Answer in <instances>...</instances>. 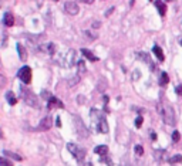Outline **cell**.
I'll return each mask as SVG.
<instances>
[{
    "label": "cell",
    "mask_w": 182,
    "mask_h": 166,
    "mask_svg": "<svg viewBox=\"0 0 182 166\" xmlns=\"http://www.w3.org/2000/svg\"><path fill=\"white\" fill-rule=\"evenodd\" d=\"M105 89V83L104 81H101V84L98 85V91H104Z\"/></svg>",
    "instance_id": "83f0119b"
},
{
    "label": "cell",
    "mask_w": 182,
    "mask_h": 166,
    "mask_svg": "<svg viewBox=\"0 0 182 166\" xmlns=\"http://www.w3.org/2000/svg\"><path fill=\"white\" fill-rule=\"evenodd\" d=\"M158 112L162 115L164 122L169 125V127H174L176 124V116H175V111L172 108L171 102L168 99H165L162 95H161V101L158 102Z\"/></svg>",
    "instance_id": "6da1fadb"
},
{
    "label": "cell",
    "mask_w": 182,
    "mask_h": 166,
    "mask_svg": "<svg viewBox=\"0 0 182 166\" xmlns=\"http://www.w3.org/2000/svg\"><path fill=\"white\" fill-rule=\"evenodd\" d=\"M67 149H68V151L74 155V158H76L78 162H81V160L84 159V156L87 155L85 149H83V148H78L77 145H74V143H67Z\"/></svg>",
    "instance_id": "277c9868"
},
{
    "label": "cell",
    "mask_w": 182,
    "mask_h": 166,
    "mask_svg": "<svg viewBox=\"0 0 182 166\" xmlns=\"http://www.w3.org/2000/svg\"><path fill=\"white\" fill-rule=\"evenodd\" d=\"M4 155H6V156H10V158H13V159H17V160L23 159L21 156H19V155H16V153H13V152H10V151H4Z\"/></svg>",
    "instance_id": "44dd1931"
},
{
    "label": "cell",
    "mask_w": 182,
    "mask_h": 166,
    "mask_svg": "<svg viewBox=\"0 0 182 166\" xmlns=\"http://www.w3.org/2000/svg\"><path fill=\"white\" fill-rule=\"evenodd\" d=\"M179 139H181V134H179L178 131H174V132H172V140H174V142H178Z\"/></svg>",
    "instance_id": "cb8c5ba5"
},
{
    "label": "cell",
    "mask_w": 182,
    "mask_h": 166,
    "mask_svg": "<svg viewBox=\"0 0 182 166\" xmlns=\"http://www.w3.org/2000/svg\"><path fill=\"white\" fill-rule=\"evenodd\" d=\"M138 56H139V58H142V60L147 64H150V65H151V70H155V65H152V63H151V60H150V56H148L147 53H139Z\"/></svg>",
    "instance_id": "e0dca14e"
},
{
    "label": "cell",
    "mask_w": 182,
    "mask_h": 166,
    "mask_svg": "<svg viewBox=\"0 0 182 166\" xmlns=\"http://www.w3.org/2000/svg\"><path fill=\"white\" fill-rule=\"evenodd\" d=\"M85 72V61H78V75H83Z\"/></svg>",
    "instance_id": "ffe728a7"
},
{
    "label": "cell",
    "mask_w": 182,
    "mask_h": 166,
    "mask_svg": "<svg viewBox=\"0 0 182 166\" xmlns=\"http://www.w3.org/2000/svg\"><path fill=\"white\" fill-rule=\"evenodd\" d=\"M51 118L50 116H46L43 121H40V125H39V129L40 131H47V129H50L51 128Z\"/></svg>",
    "instance_id": "ba28073f"
},
{
    "label": "cell",
    "mask_w": 182,
    "mask_h": 166,
    "mask_svg": "<svg viewBox=\"0 0 182 166\" xmlns=\"http://www.w3.org/2000/svg\"><path fill=\"white\" fill-rule=\"evenodd\" d=\"M56 1H57V0H56Z\"/></svg>",
    "instance_id": "8d00e7d4"
},
{
    "label": "cell",
    "mask_w": 182,
    "mask_h": 166,
    "mask_svg": "<svg viewBox=\"0 0 182 166\" xmlns=\"http://www.w3.org/2000/svg\"><path fill=\"white\" fill-rule=\"evenodd\" d=\"M56 125H57V127H61V122H60V118H59V116L56 118Z\"/></svg>",
    "instance_id": "1f68e13d"
},
{
    "label": "cell",
    "mask_w": 182,
    "mask_h": 166,
    "mask_svg": "<svg viewBox=\"0 0 182 166\" xmlns=\"http://www.w3.org/2000/svg\"><path fill=\"white\" fill-rule=\"evenodd\" d=\"M181 45H182V40H181Z\"/></svg>",
    "instance_id": "d590c367"
},
{
    "label": "cell",
    "mask_w": 182,
    "mask_h": 166,
    "mask_svg": "<svg viewBox=\"0 0 182 166\" xmlns=\"http://www.w3.org/2000/svg\"><path fill=\"white\" fill-rule=\"evenodd\" d=\"M97 129L101 132V134H108V124H107V121H105L103 116H101V119L98 121Z\"/></svg>",
    "instance_id": "9c48e42d"
},
{
    "label": "cell",
    "mask_w": 182,
    "mask_h": 166,
    "mask_svg": "<svg viewBox=\"0 0 182 166\" xmlns=\"http://www.w3.org/2000/svg\"><path fill=\"white\" fill-rule=\"evenodd\" d=\"M6 99L10 105H16V102H17V98H16V95H14V92H12V91H9V92L6 94Z\"/></svg>",
    "instance_id": "2e32d148"
},
{
    "label": "cell",
    "mask_w": 182,
    "mask_h": 166,
    "mask_svg": "<svg viewBox=\"0 0 182 166\" xmlns=\"http://www.w3.org/2000/svg\"><path fill=\"white\" fill-rule=\"evenodd\" d=\"M81 53H83V54H84V57L88 58L90 61H98V57H95V56H94V54H92L90 50H87V48H83V50H81Z\"/></svg>",
    "instance_id": "9a60e30c"
},
{
    "label": "cell",
    "mask_w": 182,
    "mask_h": 166,
    "mask_svg": "<svg viewBox=\"0 0 182 166\" xmlns=\"http://www.w3.org/2000/svg\"><path fill=\"white\" fill-rule=\"evenodd\" d=\"M3 21H4V24H6L7 27H12V26L14 24L13 14H10V13H6V14H4V19H3Z\"/></svg>",
    "instance_id": "5bb4252c"
},
{
    "label": "cell",
    "mask_w": 182,
    "mask_h": 166,
    "mask_svg": "<svg viewBox=\"0 0 182 166\" xmlns=\"http://www.w3.org/2000/svg\"><path fill=\"white\" fill-rule=\"evenodd\" d=\"M80 78H81V75H77V77H74V78H71V80H68V85H70V87L77 85L78 81H80Z\"/></svg>",
    "instance_id": "7402d4cb"
},
{
    "label": "cell",
    "mask_w": 182,
    "mask_h": 166,
    "mask_svg": "<svg viewBox=\"0 0 182 166\" xmlns=\"http://www.w3.org/2000/svg\"><path fill=\"white\" fill-rule=\"evenodd\" d=\"M168 83H169L168 74H167V72H162V74H161V78H159V85H161V87H165Z\"/></svg>",
    "instance_id": "ac0fdd59"
},
{
    "label": "cell",
    "mask_w": 182,
    "mask_h": 166,
    "mask_svg": "<svg viewBox=\"0 0 182 166\" xmlns=\"http://www.w3.org/2000/svg\"><path fill=\"white\" fill-rule=\"evenodd\" d=\"M151 138H152V139H156V134H151Z\"/></svg>",
    "instance_id": "e575fe53"
},
{
    "label": "cell",
    "mask_w": 182,
    "mask_h": 166,
    "mask_svg": "<svg viewBox=\"0 0 182 166\" xmlns=\"http://www.w3.org/2000/svg\"><path fill=\"white\" fill-rule=\"evenodd\" d=\"M155 6L158 9V12H159V16H165V13H167V6H165V3L161 1V0H156L155 1Z\"/></svg>",
    "instance_id": "30bf717a"
},
{
    "label": "cell",
    "mask_w": 182,
    "mask_h": 166,
    "mask_svg": "<svg viewBox=\"0 0 182 166\" xmlns=\"http://www.w3.org/2000/svg\"><path fill=\"white\" fill-rule=\"evenodd\" d=\"M94 152L97 155H101V156H105L108 153V146L107 145H100V146H95L94 148Z\"/></svg>",
    "instance_id": "8fae6325"
},
{
    "label": "cell",
    "mask_w": 182,
    "mask_h": 166,
    "mask_svg": "<svg viewBox=\"0 0 182 166\" xmlns=\"http://www.w3.org/2000/svg\"><path fill=\"white\" fill-rule=\"evenodd\" d=\"M0 166H12V162L7 159H3V158H0Z\"/></svg>",
    "instance_id": "d4e9b609"
},
{
    "label": "cell",
    "mask_w": 182,
    "mask_h": 166,
    "mask_svg": "<svg viewBox=\"0 0 182 166\" xmlns=\"http://www.w3.org/2000/svg\"><path fill=\"white\" fill-rule=\"evenodd\" d=\"M175 91H176V94H178V95H182V85H179V87H176Z\"/></svg>",
    "instance_id": "f546056e"
},
{
    "label": "cell",
    "mask_w": 182,
    "mask_h": 166,
    "mask_svg": "<svg viewBox=\"0 0 182 166\" xmlns=\"http://www.w3.org/2000/svg\"><path fill=\"white\" fill-rule=\"evenodd\" d=\"M74 127H76V131H77V135L80 138H87L88 136V129L85 128V125L83 124L81 118L80 116H74Z\"/></svg>",
    "instance_id": "3957f363"
},
{
    "label": "cell",
    "mask_w": 182,
    "mask_h": 166,
    "mask_svg": "<svg viewBox=\"0 0 182 166\" xmlns=\"http://www.w3.org/2000/svg\"><path fill=\"white\" fill-rule=\"evenodd\" d=\"M134 151H135L136 156H142V155H144V148L141 146V145H136V146L134 148Z\"/></svg>",
    "instance_id": "603a6c76"
},
{
    "label": "cell",
    "mask_w": 182,
    "mask_h": 166,
    "mask_svg": "<svg viewBox=\"0 0 182 166\" xmlns=\"http://www.w3.org/2000/svg\"><path fill=\"white\" fill-rule=\"evenodd\" d=\"M20 94H21L23 101L26 102L29 107H32V108H40L39 98H37V95H36L33 91H30V89L26 88V87H21V88H20Z\"/></svg>",
    "instance_id": "7a4b0ae2"
},
{
    "label": "cell",
    "mask_w": 182,
    "mask_h": 166,
    "mask_svg": "<svg viewBox=\"0 0 182 166\" xmlns=\"http://www.w3.org/2000/svg\"><path fill=\"white\" fill-rule=\"evenodd\" d=\"M142 122H144L142 116H138V118L135 119V127H136V128H141V125H142Z\"/></svg>",
    "instance_id": "4316f807"
},
{
    "label": "cell",
    "mask_w": 182,
    "mask_h": 166,
    "mask_svg": "<svg viewBox=\"0 0 182 166\" xmlns=\"http://www.w3.org/2000/svg\"><path fill=\"white\" fill-rule=\"evenodd\" d=\"M41 95L44 97V99H48V98H50V94H48V92H47V91H43V92H41Z\"/></svg>",
    "instance_id": "f1b7e54d"
},
{
    "label": "cell",
    "mask_w": 182,
    "mask_h": 166,
    "mask_svg": "<svg viewBox=\"0 0 182 166\" xmlns=\"http://www.w3.org/2000/svg\"><path fill=\"white\" fill-rule=\"evenodd\" d=\"M6 83H7L6 77H4V75H1V74H0V88H3V87L6 85Z\"/></svg>",
    "instance_id": "484cf974"
},
{
    "label": "cell",
    "mask_w": 182,
    "mask_h": 166,
    "mask_svg": "<svg viewBox=\"0 0 182 166\" xmlns=\"http://www.w3.org/2000/svg\"><path fill=\"white\" fill-rule=\"evenodd\" d=\"M83 98H84L83 95H80V97H78V102H80V104H83V102H84V99H83Z\"/></svg>",
    "instance_id": "836d02e7"
},
{
    "label": "cell",
    "mask_w": 182,
    "mask_h": 166,
    "mask_svg": "<svg viewBox=\"0 0 182 166\" xmlns=\"http://www.w3.org/2000/svg\"><path fill=\"white\" fill-rule=\"evenodd\" d=\"M17 51H19V57H20V60L21 61H26L27 60V51H26V48L23 47V45L20 44H17Z\"/></svg>",
    "instance_id": "7c38bea8"
},
{
    "label": "cell",
    "mask_w": 182,
    "mask_h": 166,
    "mask_svg": "<svg viewBox=\"0 0 182 166\" xmlns=\"http://www.w3.org/2000/svg\"><path fill=\"white\" fill-rule=\"evenodd\" d=\"M100 26H101V23H98V21H94V23H92V27H94V29H98Z\"/></svg>",
    "instance_id": "4dcf8cb0"
},
{
    "label": "cell",
    "mask_w": 182,
    "mask_h": 166,
    "mask_svg": "<svg viewBox=\"0 0 182 166\" xmlns=\"http://www.w3.org/2000/svg\"><path fill=\"white\" fill-rule=\"evenodd\" d=\"M152 53L156 56V58L159 60V61H164L165 60V57H164V53L162 50H161V47H158V45H154V48H152Z\"/></svg>",
    "instance_id": "4fadbf2b"
},
{
    "label": "cell",
    "mask_w": 182,
    "mask_h": 166,
    "mask_svg": "<svg viewBox=\"0 0 182 166\" xmlns=\"http://www.w3.org/2000/svg\"><path fill=\"white\" fill-rule=\"evenodd\" d=\"M181 160H182V155H175V156L169 158V159H168V163L174 165V163H178V162H181Z\"/></svg>",
    "instance_id": "d6986e66"
},
{
    "label": "cell",
    "mask_w": 182,
    "mask_h": 166,
    "mask_svg": "<svg viewBox=\"0 0 182 166\" xmlns=\"http://www.w3.org/2000/svg\"><path fill=\"white\" fill-rule=\"evenodd\" d=\"M64 10H65V13H68V14H71V16H76L80 9H78V4L76 1H65Z\"/></svg>",
    "instance_id": "8992f818"
},
{
    "label": "cell",
    "mask_w": 182,
    "mask_h": 166,
    "mask_svg": "<svg viewBox=\"0 0 182 166\" xmlns=\"http://www.w3.org/2000/svg\"><path fill=\"white\" fill-rule=\"evenodd\" d=\"M54 108H64V104L60 101L59 98L50 97L48 98V109H54Z\"/></svg>",
    "instance_id": "52a82bcc"
},
{
    "label": "cell",
    "mask_w": 182,
    "mask_h": 166,
    "mask_svg": "<svg viewBox=\"0 0 182 166\" xmlns=\"http://www.w3.org/2000/svg\"><path fill=\"white\" fill-rule=\"evenodd\" d=\"M17 75H19V78L24 84L32 83V68H30V67H27V65L21 67L19 70V72H17Z\"/></svg>",
    "instance_id": "5b68a950"
},
{
    "label": "cell",
    "mask_w": 182,
    "mask_h": 166,
    "mask_svg": "<svg viewBox=\"0 0 182 166\" xmlns=\"http://www.w3.org/2000/svg\"><path fill=\"white\" fill-rule=\"evenodd\" d=\"M81 1H84L85 4H91V3H92L94 0H81Z\"/></svg>",
    "instance_id": "d6a6232c"
}]
</instances>
